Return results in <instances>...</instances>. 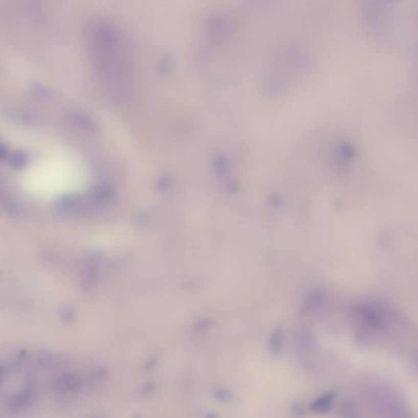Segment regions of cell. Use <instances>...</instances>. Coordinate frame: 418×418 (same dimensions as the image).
<instances>
[{"label":"cell","mask_w":418,"mask_h":418,"mask_svg":"<svg viewBox=\"0 0 418 418\" xmlns=\"http://www.w3.org/2000/svg\"><path fill=\"white\" fill-rule=\"evenodd\" d=\"M371 400L377 412L384 418H411L407 407L390 390L377 389L371 392Z\"/></svg>","instance_id":"6da1fadb"},{"label":"cell","mask_w":418,"mask_h":418,"mask_svg":"<svg viewBox=\"0 0 418 418\" xmlns=\"http://www.w3.org/2000/svg\"><path fill=\"white\" fill-rule=\"evenodd\" d=\"M216 394H218L217 398L219 399L220 400H223V401L229 400V397H230V394H229V392H226L225 390H217V391H216Z\"/></svg>","instance_id":"277c9868"},{"label":"cell","mask_w":418,"mask_h":418,"mask_svg":"<svg viewBox=\"0 0 418 418\" xmlns=\"http://www.w3.org/2000/svg\"><path fill=\"white\" fill-rule=\"evenodd\" d=\"M339 413L341 418H363L358 404L351 400H346L341 404Z\"/></svg>","instance_id":"3957f363"},{"label":"cell","mask_w":418,"mask_h":418,"mask_svg":"<svg viewBox=\"0 0 418 418\" xmlns=\"http://www.w3.org/2000/svg\"><path fill=\"white\" fill-rule=\"evenodd\" d=\"M107 57H108L107 56H103V58H102V59L101 60H104L105 59V58H106V59ZM114 58H115V57H114V55H112L111 57H110V60L114 59Z\"/></svg>","instance_id":"5b68a950"},{"label":"cell","mask_w":418,"mask_h":418,"mask_svg":"<svg viewBox=\"0 0 418 418\" xmlns=\"http://www.w3.org/2000/svg\"><path fill=\"white\" fill-rule=\"evenodd\" d=\"M336 394L333 392L323 394L312 403L311 407V410L314 412L318 413H325L331 410L333 408V403L335 400Z\"/></svg>","instance_id":"7a4b0ae2"}]
</instances>
